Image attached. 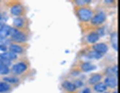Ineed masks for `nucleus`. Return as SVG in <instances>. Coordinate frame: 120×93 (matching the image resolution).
<instances>
[{"label": "nucleus", "instance_id": "1", "mask_svg": "<svg viewBox=\"0 0 120 93\" xmlns=\"http://www.w3.org/2000/svg\"><path fill=\"white\" fill-rule=\"evenodd\" d=\"M77 14L79 16V18L80 19V20H82L83 22H87L92 19L93 13H92V11L88 8H82L78 10Z\"/></svg>", "mask_w": 120, "mask_h": 93}, {"label": "nucleus", "instance_id": "2", "mask_svg": "<svg viewBox=\"0 0 120 93\" xmlns=\"http://www.w3.org/2000/svg\"><path fill=\"white\" fill-rule=\"evenodd\" d=\"M10 35L12 37V40L15 42H17V43H22V42H25L27 40L26 35L16 28H11Z\"/></svg>", "mask_w": 120, "mask_h": 93}, {"label": "nucleus", "instance_id": "3", "mask_svg": "<svg viewBox=\"0 0 120 93\" xmlns=\"http://www.w3.org/2000/svg\"><path fill=\"white\" fill-rule=\"evenodd\" d=\"M105 18H106V16H105V13L100 12V13H97L96 15H95L93 18L91 19V22L93 25H100L105 22Z\"/></svg>", "mask_w": 120, "mask_h": 93}, {"label": "nucleus", "instance_id": "4", "mask_svg": "<svg viewBox=\"0 0 120 93\" xmlns=\"http://www.w3.org/2000/svg\"><path fill=\"white\" fill-rule=\"evenodd\" d=\"M27 68V66L25 63H18L13 66L12 71L13 73L17 74H20L24 72H25Z\"/></svg>", "mask_w": 120, "mask_h": 93}, {"label": "nucleus", "instance_id": "5", "mask_svg": "<svg viewBox=\"0 0 120 93\" xmlns=\"http://www.w3.org/2000/svg\"><path fill=\"white\" fill-rule=\"evenodd\" d=\"M94 51H96V52L102 54H105L108 52V47L106 44L101 43H97V44L94 45Z\"/></svg>", "mask_w": 120, "mask_h": 93}, {"label": "nucleus", "instance_id": "6", "mask_svg": "<svg viewBox=\"0 0 120 93\" xmlns=\"http://www.w3.org/2000/svg\"><path fill=\"white\" fill-rule=\"evenodd\" d=\"M11 30V27L4 25L1 28H0V38L1 39H4L6 38L8 36L10 35V32Z\"/></svg>", "mask_w": 120, "mask_h": 93}, {"label": "nucleus", "instance_id": "7", "mask_svg": "<svg viewBox=\"0 0 120 93\" xmlns=\"http://www.w3.org/2000/svg\"><path fill=\"white\" fill-rule=\"evenodd\" d=\"M105 85L110 88H115L117 86L116 79L113 76H109L106 77L105 80Z\"/></svg>", "mask_w": 120, "mask_h": 93}, {"label": "nucleus", "instance_id": "8", "mask_svg": "<svg viewBox=\"0 0 120 93\" xmlns=\"http://www.w3.org/2000/svg\"><path fill=\"white\" fill-rule=\"evenodd\" d=\"M17 56L16 55V54L13 53L11 52H4L2 54H0V58L3 59V60H9L11 61V60H15L16 59Z\"/></svg>", "mask_w": 120, "mask_h": 93}, {"label": "nucleus", "instance_id": "9", "mask_svg": "<svg viewBox=\"0 0 120 93\" xmlns=\"http://www.w3.org/2000/svg\"><path fill=\"white\" fill-rule=\"evenodd\" d=\"M87 39L90 43H95L99 40V36L98 35L97 33H96V32H92V33H90L87 36Z\"/></svg>", "mask_w": 120, "mask_h": 93}, {"label": "nucleus", "instance_id": "10", "mask_svg": "<svg viewBox=\"0 0 120 93\" xmlns=\"http://www.w3.org/2000/svg\"><path fill=\"white\" fill-rule=\"evenodd\" d=\"M11 12L13 15L14 16H19L20 15L22 12V8L20 4H15L13 5L11 9Z\"/></svg>", "mask_w": 120, "mask_h": 93}, {"label": "nucleus", "instance_id": "11", "mask_svg": "<svg viewBox=\"0 0 120 93\" xmlns=\"http://www.w3.org/2000/svg\"><path fill=\"white\" fill-rule=\"evenodd\" d=\"M62 86L68 92H73V91H75V89H76V87H75L74 84L72 83L71 82H70V81H68L63 82Z\"/></svg>", "mask_w": 120, "mask_h": 93}, {"label": "nucleus", "instance_id": "12", "mask_svg": "<svg viewBox=\"0 0 120 93\" xmlns=\"http://www.w3.org/2000/svg\"><path fill=\"white\" fill-rule=\"evenodd\" d=\"M110 42L112 43L113 48L116 51H118V37L116 33H113L111 34V36H110Z\"/></svg>", "mask_w": 120, "mask_h": 93}, {"label": "nucleus", "instance_id": "13", "mask_svg": "<svg viewBox=\"0 0 120 93\" xmlns=\"http://www.w3.org/2000/svg\"><path fill=\"white\" fill-rule=\"evenodd\" d=\"M96 69L95 66L92 65L90 63H83L82 65V69L85 72H90V71L94 70V69Z\"/></svg>", "mask_w": 120, "mask_h": 93}, {"label": "nucleus", "instance_id": "14", "mask_svg": "<svg viewBox=\"0 0 120 93\" xmlns=\"http://www.w3.org/2000/svg\"><path fill=\"white\" fill-rule=\"evenodd\" d=\"M9 49L11 52L14 53V54H17V53H21L22 52V48L20 45H16V44H12L10 45L9 47Z\"/></svg>", "mask_w": 120, "mask_h": 93}, {"label": "nucleus", "instance_id": "15", "mask_svg": "<svg viewBox=\"0 0 120 93\" xmlns=\"http://www.w3.org/2000/svg\"><path fill=\"white\" fill-rule=\"evenodd\" d=\"M101 79V76L99 74H95L93 76H91L89 79V83L90 84H96L98 83Z\"/></svg>", "mask_w": 120, "mask_h": 93}, {"label": "nucleus", "instance_id": "16", "mask_svg": "<svg viewBox=\"0 0 120 93\" xmlns=\"http://www.w3.org/2000/svg\"><path fill=\"white\" fill-rule=\"evenodd\" d=\"M106 89H107V86L103 83H98L94 86L95 91H96L97 92H103L106 90Z\"/></svg>", "mask_w": 120, "mask_h": 93}, {"label": "nucleus", "instance_id": "17", "mask_svg": "<svg viewBox=\"0 0 120 93\" xmlns=\"http://www.w3.org/2000/svg\"><path fill=\"white\" fill-rule=\"evenodd\" d=\"M87 57L90 59H100L101 57H102V54L96 52V51H92V52H90L88 53Z\"/></svg>", "mask_w": 120, "mask_h": 93}, {"label": "nucleus", "instance_id": "18", "mask_svg": "<svg viewBox=\"0 0 120 93\" xmlns=\"http://www.w3.org/2000/svg\"><path fill=\"white\" fill-rule=\"evenodd\" d=\"M13 25L16 27L21 28L24 25V20H23L22 18H16L15 20H13Z\"/></svg>", "mask_w": 120, "mask_h": 93}, {"label": "nucleus", "instance_id": "19", "mask_svg": "<svg viewBox=\"0 0 120 93\" xmlns=\"http://www.w3.org/2000/svg\"><path fill=\"white\" fill-rule=\"evenodd\" d=\"M10 89V86L6 83H0V92H7Z\"/></svg>", "mask_w": 120, "mask_h": 93}, {"label": "nucleus", "instance_id": "20", "mask_svg": "<svg viewBox=\"0 0 120 93\" xmlns=\"http://www.w3.org/2000/svg\"><path fill=\"white\" fill-rule=\"evenodd\" d=\"M9 73V68L2 64H0V74H7Z\"/></svg>", "mask_w": 120, "mask_h": 93}, {"label": "nucleus", "instance_id": "21", "mask_svg": "<svg viewBox=\"0 0 120 93\" xmlns=\"http://www.w3.org/2000/svg\"><path fill=\"white\" fill-rule=\"evenodd\" d=\"M4 81H6L8 83H14L18 82V79L16 77H4Z\"/></svg>", "mask_w": 120, "mask_h": 93}, {"label": "nucleus", "instance_id": "22", "mask_svg": "<svg viewBox=\"0 0 120 93\" xmlns=\"http://www.w3.org/2000/svg\"><path fill=\"white\" fill-rule=\"evenodd\" d=\"M10 43V40L4 38V39H1L0 38V46H5Z\"/></svg>", "mask_w": 120, "mask_h": 93}, {"label": "nucleus", "instance_id": "23", "mask_svg": "<svg viewBox=\"0 0 120 93\" xmlns=\"http://www.w3.org/2000/svg\"><path fill=\"white\" fill-rule=\"evenodd\" d=\"M75 2L77 4H79V5H83V4L89 3L90 2V0H76Z\"/></svg>", "mask_w": 120, "mask_h": 93}, {"label": "nucleus", "instance_id": "24", "mask_svg": "<svg viewBox=\"0 0 120 93\" xmlns=\"http://www.w3.org/2000/svg\"><path fill=\"white\" fill-rule=\"evenodd\" d=\"M73 84H74V86H75L76 88H77V87H81L83 85V83L81 81H79V80H77V81H76L74 82V83H73Z\"/></svg>", "mask_w": 120, "mask_h": 93}, {"label": "nucleus", "instance_id": "25", "mask_svg": "<svg viewBox=\"0 0 120 93\" xmlns=\"http://www.w3.org/2000/svg\"><path fill=\"white\" fill-rule=\"evenodd\" d=\"M98 35L99 36H103L105 34V31H104V28H99L98 30Z\"/></svg>", "mask_w": 120, "mask_h": 93}, {"label": "nucleus", "instance_id": "26", "mask_svg": "<svg viewBox=\"0 0 120 93\" xmlns=\"http://www.w3.org/2000/svg\"><path fill=\"white\" fill-rule=\"evenodd\" d=\"M82 93H90V90L88 88H85V89L82 91Z\"/></svg>", "mask_w": 120, "mask_h": 93}, {"label": "nucleus", "instance_id": "27", "mask_svg": "<svg viewBox=\"0 0 120 93\" xmlns=\"http://www.w3.org/2000/svg\"><path fill=\"white\" fill-rule=\"evenodd\" d=\"M105 2H112L113 0H110V1H105Z\"/></svg>", "mask_w": 120, "mask_h": 93}, {"label": "nucleus", "instance_id": "28", "mask_svg": "<svg viewBox=\"0 0 120 93\" xmlns=\"http://www.w3.org/2000/svg\"><path fill=\"white\" fill-rule=\"evenodd\" d=\"M2 19V16H1V14H0V20Z\"/></svg>", "mask_w": 120, "mask_h": 93}, {"label": "nucleus", "instance_id": "29", "mask_svg": "<svg viewBox=\"0 0 120 93\" xmlns=\"http://www.w3.org/2000/svg\"><path fill=\"white\" fill-rule=\"evenodd\" d=\"M113 93H118V92H114Z\"/></svg>", "mask_w": 120, "mask_h": 93}, {"label": "nucleus", "instance_id": "30", "mask_svg": "<svg viewBox=\"0 0 120 93\" xmlns=\"http://www.w3.org/2000/svg\"><path fill=\"white\" fill-rule=\"evenodd\" d=\"M105 93H108V92H105Z\"/></svg>", "mask_w": 120, "mask_h": 93}]
</instances>
